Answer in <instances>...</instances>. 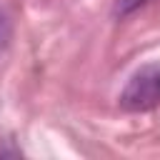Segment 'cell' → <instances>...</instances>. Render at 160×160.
Returning a JSON list of instances; mask_svg holds the SVG:
<instances>
[{
    "instance_id": "6da1fadb",
    "label": "cell",
    "mask_w": 160,
    "mask_h": 160,
    "mask_svg": "<svg viewBox=\"0 0 160 160\" xmlns=\"http://www.w3.org/2000/svg\"><path fill=\"white\" fill-rule=\"evenodd\" d=\"M160 105V62L142 65L120 92V108L130 112L152 110Z\"/></svg>"
},
{
    "instance_id": "7a4b0ae2",
    "label": "cell",
    "mask_w": 160,
    "mask_h": 160,
    "mask_svg": "<svg viewBox=\"0 0 160 160\" xmlns=\"http://www.w3.org/2000/svg\"><path fill=\"white\" fill-rule=\"evenodd\" d=\"M8 40H10V22L5 20V15H0V52L5 50Z\"/></svg>"
}]
</instances>
